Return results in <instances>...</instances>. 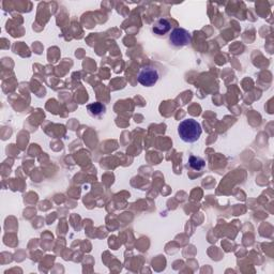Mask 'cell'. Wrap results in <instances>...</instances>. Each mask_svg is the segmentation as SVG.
<instances>
[{"instance_id": "2", "label": "cell", "mask_w": 274, "mask_h": 274, "mask_svg": "<svg viewBox=\"0 0 274 274\" xmlns=\"http://www.w3.org/2000/svg\"><path fill=\"white\" fill-rule=\"evenodd\" d=\"M160 79V72L159 70L153 67V65H146V67H142L138 75H137V81L140 85L145 87H152L158 82Z\"/></svg>"}, {"instance_id": "5", "label": "cell", "mask_w": 274, "mask_h": 274, "mask_svg": "<svg viewBox=\"0 0 274 274\" xmlns=\"http://www.w3.org/2000/svg\"><path fill=\"white\" fill-rule=\"evenodd\" d=\"M189 166L195 171H200L206 167V161L199 157L191 156L189 159Z\"/></svg>"}, {"instance_id": "6", "label": "cell", "mask_w": 274, "mask_h": 274, "mask_svg": "<svg viewBox=\"0 0 274 274\" xmlns=\"http://www.w3.org/2000/svg\"><path fill=\"white\" fill-rule=\"evenodd\" d=\"M87 110H88L89 112H90V115H91V116L98 117V116H100V115L104 114L105 110H106V107H105V105H103L102 103L95 102V103H92V104H89V105L87 106Z\"/></svg>"}, {"instance_id": "3", "label": "cell", "mask_w": 274, "mask_h": 274, "mask_svg": "<svg viewBox=\"0 0 274 274\" xmlns=\"http://www.w3.org/2000/svg\"><path fill=\"white\" fill-rule=\"evenodd\" d=\"M169 41L174 46H186L192 42V34H191L187 29L175 28L169 34Z\"/></svg>"}, {"instance_id": "4", "label": "cell", "mask_w": 274, "mask_h": 274, "mask_svg": "<svg viewBox=\"0 0 274 274\" xmlns=\"http://www.w3.org/2000/svg\"><path fill=\"white\" fill-rule=\"evenodd\" d=\"M171 30V23L167 19H159L152 26V32L157 35H165Z\"/></svg>"}, {"instance_id": "1", "label": "cell", "mask_w": 274, "mask_h": 274, "mask_svg": "<svg viewBox=\"0 0 274 274\" xmlns=\"http://www.w3.org/2000/svg\"><path fill=\"white\" fill-rule=\"evenodd\" d=\"M202 129L200 123L198 121L194 120L192 118L186 119L182 120L178 127V134L181 140L188 144H193V142L197 141L199 137L201 136Z\"/></svg>"}]
</instances>
